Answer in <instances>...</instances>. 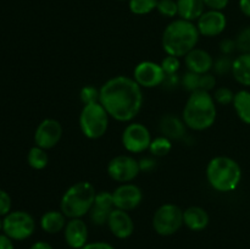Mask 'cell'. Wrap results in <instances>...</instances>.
<instances>
[{
    "mask_svg": "<svg viewBox=\"0 0 250 249\" xmlns=\"http://www.w3.org/2000/svg\"><path fill=\"white\" fill-rule=\"evenodd\" d=\"M156 11L164 17L175 19L176 16H178L177 1L176 0H159Z\"/></svg>",
    "mask_w": 250,
    "mask_h": 249,
    "instance_id": "83f0119b",
    "label": "cell"
},
{
    "mask_svg": "<svg viewBox=\"0 0 250 249\" xmlns=\"http://www.w3.org/2000/svg\"><path fill=\"white\" fill-rule=\"evenodd\" d=\"M151 141L150 131L141 122H129L121 136L122 145L129 154H142L149 150Z\"/></svg>",
    "mask_w": 250,
    "mask_h": 249,
    "instance_id": "30bf717a",
    "label": "cell"
},
{
    "mask_svg": "<svg viewBox=\"0 0 250 249\" xmlns=\"http://www.w3.org/2000/svg\"><path fill=\"white\" fill-rule=\"evenodd\" d=\"M155 164L156 163L153 160V159L146 158L139 160V167H141V171H146V172H148V171L153 170V168L155 167Z\"/></svg>",
    "mask_w": 250,
    "mask_h": 249,
    "instance_id": "60d3db41",
    "label": "cell"
},
{
    "mask_svg": "<svg viewBox=\"0 0 250 249\" xmlns=\"http://www.w3.org/2000/svg\"><path fill=\"white\" fill-rule=\"evenodd\" d=\"M232 65H233V59L231 56L222 55L221 54V56L214 61V67H212V70H214L215 75L224 76L232 72Z\"/></svg>",
    "mask_w": 250,
    "mask_h": 249,
    "instance_id": "f1b7e54d",
    "label": "cell"
},
{
    "mask_svg": "<svg viewBox=\"0 0 250 249\" xmlns=\"http://www.w3.org/2000/svg\"><path fill=\"white\" fill-rule=\"evenodd\" d=\"M176 1H177L178 17L186 21L195 22L205 11L203 0H176Z\"/></svg>",
    "mask_w": 250,
    "mask_h": 249,
    "instance_id": "603a6c76",
    "label": "cell"
},
{
    "mask_svg": "<svg viewBox=\"0 0 250 249\" xmlns=\"http://www.w3.org/2000/svg\"><path fill=\"white\" fill-rule=\"evenodd\" d=\"M207 10H216L224 11L229 4V0H203Z\"/></svg>",
    "mask_w": 250,
    "mask_h": 249,
    "instance_id": "74e56055",
    "label": "cell"
},
{
    "mask_svg": "<svg viewBox=\"0 0 250 249\" xmlns=\"http://www.w3.org/2000/svg\"><path fill=\"white\" fill-rule=\"evenodd\" d=\"M205 176L212 189L220 193H229L238 187L243 172L241 165L233 158L217 155L208 163Z\"/></svg>",
    "mask_w": 250,
    "mask_h": 249,
    "instance_id": "277c9868",
    "label": "cell"
},
{
    "mask_svg": "<svg viewBox=\"0 0 250 249\" xmlns=\"http://www.w3.org/2000/svg\"><path fill=\"white\" fill-rule=\"evenodd\" d=\"M216 85V77L212 73L208 72L204 75H200V82H199V89L205 90V92H211Z\"/></svg>",
    "mask_w": 250,
    "mask_h": 249,
    "instance_id": "d590c367",
    "label": "cell"
},
{
    "mask_svg": "<svg viewBox=\"0 0 250 249\" xmlns=\"http://www.w3.org/2000/svg\"><path fill=\"white\" fill-rule=\"evenodd\" d=\"M80 99L83 105L93 104V103L99 102V88L94 85H84L80 92Z\"/></svg>",
    "mask_w": 250,
    "mask_h": 249,
    "instance_id": "d6a6232c",
    "label": "cell"
},
{
    "mask_svg": "<svg viewBox=\"0 0 250 249\" xmlns=\"http://www.w3.org/2000/svg\"><path fill=\"white\" fill-rule=\"evenodd\" d=\"M160 65L166 76H172L177 75V72L180 71L181 61L180 58H176V56L172 55H166L165 58L161 60Z\"/></svg>",
    "mask_w": 250,
    "mask_h": 249,
    "instance_id": "1f68e13d",
    "label": "cell"
},
{
    "mask_svg": "<svg viewBox=\"0 0 250 249\" xmlns=\"http://www.w3.org/2000/svg\"><path fill=\"white\" fill-rule=\"evenodd\" d=\"M66 224H67V217L61 210H49L44 212L39 221L41 228L49 234H55L63 231Z\"/></svg>",
    "mask_w": 250,
    "mask_h": 249,
    "instance_id": "44dd1931",
    "label": "cell"
},
{
    "mask_svg": "<svg viewBox=\"0 0 250 249\" xmlns=\"http://www.w3.org/2000/svg\"><path fill=\"white\" fill-rule=\"evenodd\" d=\"M233 109L237 116L242 122L246 124H250V92L247 89L238 90L234 93L233 98Z\"/></svg>",
    "mask_w": 250,
    "mask_h": 249,
    "instance_id": "cb8c5ba5",
    "label": "cell"
},
{
    "mask_svg": "<svg viewBox=\"0 0 250 249\" xmlns=\"http://www.w3.org/2000/svg\"><path fill=\"white\" fill-rule=\"evenodd\" d=\"M172 150V141L164 136H159L151 141L150 146H149V151L155 158H163L170 154Z\"/></svg>",
    "mask_w": 250,
    "mask_h": 249,
    "instance_id": "484cf974",
    "label": "cell"
},
{
    "mask_svg": "<svg viewBox=\"0 0 250 249\" xmlns=\"http://www.w3.org/2000/svg\"><path fill=\"white\" fill-rule=\"evenodd\" d=\"M220 51H221L222 55H229L231 56L232 53L237 50V44L236 39L231 38H224L221 42H220Z\"/></svg>",
    "mask_w": 250,
    "mask_h": 249,
    "instance_id": "8d00e7d4",
    "label": "cell"
},
{
    "mask_svg": "<svg viewBox=\"0 0 250 249\" xmlns=\"http://www.w3.org/2000/svg\"><path fill=\"white\" fill-rule=\"evenodd\" d=\"M231 73L239 84L250 87V53H241L233 59Z\"/></svg>",
    "mask_w": 250,
    "mask_h": 249,
    "instance_id": "7402d4cb",
    "label": "cell"
},
{
    "mask_svg": "<svg viewBox=\"0 0 250 249\" xmlns=\"http://www.w3.org/2000/svg\"><path fill=\"white\" fill-rule=\"evenodd\" d=\"M214 58L209 51L200 48H194L185 56V65L187 71L204 75L210 72L214 67Z\"/></svg>",
    "mask_w": 250,
    "mask_h": 249,
    "instance_id": "ac0fdd59",
    "label": "cell"
},
{
    "mask_svg": "<svg viewBox=\"0 0 250 249\" xmlns=\"http://www.w3.org/2000/svg\"><path fill=\"white\" fill-rule=\"evenodd\" d=\"M29 249H54V248L50 243H48V242L38 241V242H34V243L29 247Z\"/></svg>",
    "mask_w": 250,
    "mask_h": 249,
    "instance_id": "7bdbcfd3",
    "label": "cell"
},
{
    "mask_svg": "<svg viewBox=\"0 0 250 249\" xmlns=\"http://www.w3.org/2000/svg\"><path fill=\"white\" fill-rule=\"evenodd\" d=\"M209 222V214L204 208L193 205V207L187 208L183 211V225L190 231H203V229L207 228Z\"/></svg>",
    "mask_w": 250,
    "mask_h": 249,
    "instance_id": "ffe728a7",
    "label": "cell"
},
{
    "mask_svg": "<svg viewBox=\"0 0 250 249\" xmlns=\"http://www.w3.org/2000/svg\"><path fill=\"white\" fill-rule=\"evenodd\" d=\"M99 103L110 119L119 122H132L142 111L143 88L128 76H115L99 88Z\"/></svg>",
    "mask_w": 250,
    "mask_h": 249,
    "instance_id": "6da1fadb",
    "label": "cell"
},
{
    "mask_svg": "<svg viewBox=\"0 0 250 249\" xmlns=\"http://www.w3.org/2000/svg\"><path fill=\"white\" fill-rule=\"evenodd\" d=\"M214 100L219 105H231L233 103V90L227 87H219L214 90Z\"/></svg>",
    "mask_w": 250,
    "mask_h": 249,
    "instance_id": "4dcf8cb0",
    "label": "cell"
},
{
    "mask_svg": "<svg viewBox=\"0 0 250 249\" xmlns=\"http://www.w3.org/2000/svg\"><path fill=\"white\" fill-rule=\"evenodd\" d=\"M200 36L212 38L224 33L227 27V17L224 11L205 10L202 16L195 21Z\"/></svg>",
    "mask_w": 250,
    "mask_h": 249,
    "instance_id": "5bb4252c",
    "label": "cell"
},
{
    "mask_svg": "<svg viewBox=\"0 0 250 249\" xmlns=\"http://www.w3.org/2000/svg\"><path fill=\"white\" fill-rule=\"evenodd\" d=\"M110 232L119 239H127L133 234L134 222L128 211H124L115 208L107 220Z\"/></svg>",
    "mask_w": 250,
    "mask_h": 249,
    "instance_id": "2e32d148",
    "label": "cell"
},
{
    "mask_svg": "<svg viewBox=\"0 0 250 249\" xmlns=\"http://www.w3.org/2000/svg\"><path fill=\"white\" fill-rule=\"evenodd\" d=\"M216 105L211 93L200 89L190 93L182 111L187 128L202 132L212 127L217 116Z\"/></svg>",
    "mask_w": 250,
    "mask_h": 249,
    "instance_id": "3957f363",
    "label": "cell"
},
{
    "mask_svg": "<svg viewBox=\"0 0 250 249\" xmlns=\"http://www.w3.org/2000/svg\"><path fill=\"white\" fill-rule=\"evenodd\" d=\"M119 1H128V0H119Z\"/></svg>",
    "mask_w": 250,
    "mask_h": 249,
    "instance_id": "f6af8a7d",
    "label": "cell"
},
{
    "mask_svg": "<svg viewBox=\"0 0 250 249\" xmlns=\"http://www.w3.org/2000/svg\"><path fill=\"white\" fill-rule=\"evenodd\" d=\"M12 200L9 193L4 189H0V216H6L9 212H11Z\"/></svg>",
    "mask_w": 250,
    "mask_h": 249,
    "instance_id": "e575fe53",
    "label": "cell"
},
{
    "mask_svg": "<svg viewBox=\"0 0 250 249\" xmlns=\"http://www.w3.org/2000/svg\"><path fill=\"white\" fill-rule=\"evenodd\" d=\"M27 163L33 170H44L49 163L48 153L45 149L38 145L32 146L27 154Z\"/></svg>",
    "mask_w": 250,
    "mask_h": 249,
    "instance_id": "d4e9b609",
    "label": "cell"
},
{
    "mask_svg": "<svg viewBox=\"0 0 250 249\" xmlns=\"http://www.w3.org/2000/svg\"><path fill=\"white\" fill-rule=\"evenodd\" d=\"M110 116L99 102L83 105L81 110L78 124L81 132L88 139H99L106 134L109 128Z\"/></svg>",
    "mask_w": 250,
    "mask_h": 249,
    "instance_id": "8992f818",
    "label": "cell"
},
{
    "mask_svg": "<svg viewBox=\"0 0 250 249\" xmlns=\"http://www.w3.org/2000/svg\"><path fill=\"white\" fill-rule=\"evenodd\" d=\"M133 78L143 89H151L163 85L166 75L160 63L146 60L137 63L133 70Z\"/></svg>",
    "mask_w": 250,
    "mask_h": 249,
    "instance_id": "8fae6325",
    "label": "cell"
},
{
    "mask_svg": "<svg viewBox=\"0 0 250 249\" xmlns=\"http://www.w3.org/2000/svg\"><path fill=\"white\" fill-rule=\"evenodd\" d=\"M2 231V219H1V216H0V232Z\"/></svg>",
    "mask_w": 250,
    "mask_h": 249,
    "instance_id": "ee69618b",
    "label": "cell"
},
{
    "mask_svg": "<svg viewBox=\"0 0 250 249\" xmlns=\"http://www.w3.org/2000/svg\"><path fill=\"white\" fill-rule=\"evenodd\" d=\"M186 129H187V126L182 117H178L173 114L163 115L159 121V131H160L161 136L166 137L171 141L182 139L186 134Z\"/></svg>",
    "mask_w": 250,
    "mask_h": 249,
    "instance_id": "d6986e66",
    "label": "cell"
},
{
    "mask_svg": "<svg viewBox=\"0 0 250 249\" xmlns=\"http://www.w3.org/2000/svg\"><path fill=\"white\" fill-rule=\"evenodd\" d=\"M0 249H15L14 241L5 233H0Z\"/></svg>",
    "mask_w": 250,
    "mask_h": 249,
    "instance_id": "ab89813d",
    "label": "cell"
},
{
    "mask_svg": "<svg viewBox=\"0 0 250 249\" xmlns=\"http://www.w3.org/2000/svg\"><path fill=\"white\" fill-rule=\"evenodd\" d=\"M183 226V210L173 203H165L153 215V228L159 236L168 237L177 233Z\"/></svg>",
    "mask_w": 250,
    "mask_h": 249,
    "instance_id": "52a82bcc",
    "label": "cell"
},
{
    "mask_svg": "<svg viewBox=\"0 0 250 249\" xmlns=\"http://www.w3.org/2000/svg\"><path fill=\"white\" fill-rule=\"evenodd\" d=\"M36 231V220L29 212L15 210L2 219V232L12 241L28 239Z\"/></svg>",
    "mask_w": 250,
    "mask_h": 249,
    "instance_id": "ba28073f",
    "label": "cell"
},
{
    "mask_svg": "<svg viewBox=\"0 0 250 249\" xmlns=\"http://www.w3.org/2000/svg\"><path fill=\"white\" fill-rule=\"evenodd\" d=\"M237 50L241 53H250V26L242 29L236 38Z\"/></svg>",
    "mask_w": 250,
    "mask_h": 249,
    "instance_id": "836d02e7",
    "label": "cell"
},
{
    "mask_svg": "<svg viewBox=\"0 0 250 249\" xmlns=\"http://www.w3.org/2000/svg\"><path fill=\"white\" fill-rule=\"evenodd\" d=\"M115 203L112 192H97L94 204L89 211L90 221L97 226H104L107 224L110 214L114 211Z\"/></svg>",
    "mask_w": 250,
    "mask_h": 249,
    "instance_id": "9a60e30c",
    "label": "cell"
},
{
    "mask_svg": "<svg viewBox=\"0 0 250 249\" xmlns=\"http://www.w3.org/2000/svg\"><path fill=\"white\" fill-rule=\"evenodd\" d=\"M62 133V126L58 120L44 119L34 131V144L45 150L53 149L61 141Z\"/></svg>",
    "mask_w": 250,
    "mask_h": 249,
    "instance_id": "7c38bea8",
    "label": "cell"
},
{
    "mask_svg": "<svg viewBox=\"0 0 250 249\" xmlns=\"http://www.w3.org/2000/svg\"><path fill=\"white\" fill-rule=\"evenodd\" d=\"M238 6L242 14L250 19V0H239Z\"/></svg>",
    "mask_w": 250,
    "mask_h": 249,
    "instance_id": "b9f144b4",
    "label": "cell"
},
{
    "mask_svg": "<svg viewBox=\"0 0 250 249\" xmlns=\"http://www.w3.org/2000/svg\"><path fill=\"white\" fill-rule=\"evenodd\" d=\"M81 249H115V247L112 246V244L107 243V242L99 241V242H89V243H87Z\"/></svg>",
    "mask_w": 250,
    "mask_h": 249,
    "instance_id": "f35d334b",
    "label": "cell"
},
{
    "mask_svg": "<svg viewBox=\"0 0 250 249\" xmlns=\"http://www.w3.org/2000/svg\"><path fill=\"white\" fill-rule=\"evenodd\" d=\"M63 237L67 246L72 249H81L88 243V226L84 220L68 219L65 228Z\"/></svg>",
    "mask_w": 250,
    "mask_h": 249,
    "instance_id": "e0dca14e",
    "label": "cell"
},
{
    "mask_svg": "<svg viewBox=\"0 0 250 249\" xmlns=\"http://www.w3.org/2000/svg\"><path fill=\"white\" fill-rule=\"evenodd\" d=\"M200 33L195 22L175 19L165 27L161 37V45L166 55L185 58L190 50L197 48Z\"/></svg>",
    "mask_w": 250,
    "mask_h": 249,
    "instance_id": "7a4b0ae2",
    "label": "cell"
},
{
    "mask_svg": "<svg viewBox=\"0 0 250 249\" xmlns=\"http://www.w3.org/2000/svg\"><path fill=\"white\" fill-rule=\"evenodd\" d=\"M199 82L200 75L190 72V71H187L186 73H183V76L181 77V85H183V88L186 90H188L189 93L199 90Z\"/></svg>",
    "mask_w": 250,
    "mask_h": 249,
    "instance_id": "f546056e",
    "label": "cell"
},
{
    "mask_svg": "<svg viewBox=\"0 0 250 249\" xmlns=\"http://www.w3.org/2000/svg\"><path fill=\"white\" fill-rule=\"evenodd\" d=\"M115 208L124 211H132L141 205L143 192L134 183H120L112 192Z\"/></svg>",
    "mask_w": 250,
    "mask_h": 249,
    "instance_id": "4fadbf2b",
    "label": "cell"
},
{
    "mask_svg": "<svg viewBox=\"0 0 250 249\" xmlns=\"http://www.w3.org/2000/svg\"><path fill=\"white\" fill-rule=\"evenodd\" d=\"M95 190L94 186L88 181H80L65 190L60 200V210L67 219H82L89 214L94 204Z\"/></svg>",
    "mask_w": 250,
    "mask_h": 249,
    "instance_id": "5b68a950",
    "label": "cell"
},
{
    "mask_svg": "<svg viewBox=\"0 0 250 249\" xmlns=\"http://www.w3.org/2000/svg\"><path fill=\"white\" fill-rule=\"evenodd\" d=\"M159 0H128V9L137 16L149 15L156 10Z\"/></svg>",
    "mask_w": 250,
    "mask_h": 249,
    "instance_id": "4316f807",
    "label": "cell"
},
{
    "mask_svg": "<svg viewBox=\"0 0 250 249\" xmlns=\"http://www.w3.org/2000/svg\"><path fill=\"white\" fill-rule=\"evenodd\" d=\"M106 172L112 181L117 183H131L141 172L139 161L129 154L116 155L109 161Z\"/></svg>",
    "mask_w": 250,
    "mask_h": 249,
    "instance_id": "9c48e42d",
    "label": "cell"
}]
</instances>
